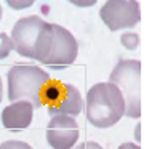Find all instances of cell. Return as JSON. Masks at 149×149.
<instances>
[{
	"label": "cell",
	"instance_id": "1",
	"mask_svg": "<svg viewBox=\"0 0 149 149\" xmlns=\"http://www.w3.org/2000/svg\"><path fill=\"white\" fill-rule=\"evenodd\" d=\"M10 37L13 50L18 55L42 63L48 55L53 42L52 23L37 15L19 18L15 23Z\"/></svg>",
	"mask_w": 149,
	"mask_h": 149
},
{
	"label": "cell",
	"instance_id": "2",
	"mask_svg": "<svg viewBox=\"0 0 149 149\" xmlns=\"http://www.w3.org/2000/svg\"><path fill=\"white\" fill-rule=\"evenodd\" d=\"M84 109L88 123L96 128H109L123 117L125 101L116 85L100 82L87 91Z\"/></svg>",
	"mask_w": 149,
	"mask_h": 149
},
{
	"label": "cell",
	"instance_id": "3",
	"mask_svg": "<svg viewBox=\"0 0 149 149\" xmlns=\"http://www.w3.org/2000/svg\"><path fill=\"white\" fill-rule=\"evenodd\" d=\"M50 82V74L42 68L34 64H15L7 74L8 84V100L27 101L34 109L42 106L40 95L45 85Z\"/></svg>",
	"mask_w": 149,
	"mask_h": 149
},
{
	"label": "cell",
	"instance_id": "4",
	"mask_svg": "<svg viewBox=\"0 0 149 149\" xmlns=\"http://www.w3.org/2000/svg\"><path fill=\"white\" fill-rule=\"evenodd\" d=\"M125 101V114L130 119L141 117V63L138 59H120L109 75Z\"/></svg>",
	"mask_w": 149,
	"mask_h": 149
},
{
	"label": "cell",
	"instance_id": "5",
	"mask_svg": "<svg viewBox=\"0 0 149 149\" xmlns=\"http://www.w3.org/2000/svg\"><path fill=\"white\" fill-rule=\"evenodd\" d=\"M42 106H48V116H69L77 117L84 111V100L77 87L72 84L48 82L40 95Z\"/></svg>",
	"mask_w": 149,
	"mask_h": 149
},
{
	"label": "cell",
	"instance_id": "6",
	"mask_svg": "<svg viewBox=\"0 0 149 149\" xmlns=\"http://www.w3.org/2000/svg\"><path fill=\"white\" fill-rule=\"evenodd\" d=\"M53 29V42L50 52L42 64L48 66L53 71H63L74 64L79 56V43L72 32L59 24H52Z\"/></svg>",
	"mask_w": 149,
	"mask_h": 149
},
{
	"label": "cell",
	"instance_id": "7",
	"mask_svg": "<svg viewBox=\"0 0 149 149\" xmlns=\"http://www.w3.org/2000/svg\"><path fill=\"white\" fill-rule=\"evenodd\" d=\"M100 18L107 29L117 32L135 27L141 19V10L135 0H107L100 8Z\"/></svg>",
	"mask_w": 149,
	"mask_h": 149
},
{
	"label": "cell",
	"instance_id": "8",
	"mask_svg": "<svg viewBox=\"0 0 149 149\" xmlns=\"http://www.w3.org/2000/svg\"><path fill=\"white\" fill-rule=\"evenodd\" d=\"M80 128L74 117L53 116L47 125V143L53 149H72L79 141Z\"/></svg>",
	"mask_w": 149,
	"mask_h": 149
},
{
	"label": "cell",
	"instance_id": "9",
	"mask_svg": "<svg viewBox=\"0 0 149 149\" xmlns=\"http://www.w3.org/2000/svg\"><path fill=\"white\" fill-rule=\"evenodd\" d=\"M34 119V107L27 101H15L10 103L2 111V125L11 132H21L31 127Z\"/></svg>",
	"mask_w": 149,
	"mask_h": 149
},
{
	"label": "cell",
	"instance_id": "10",
	"mask_svg": "<svg viewBox=\"0 0 149 149\" xmlns=\"http://www.w3.org/2000/svg\"><path fill=\"white\" fill-rule=\"evenodd\" d=\"M120 43L123 45V48L133 52L139 47V36L136 32H123L120 36Z\"/></svg>",
	"mask_w": 149,
	"mask_h": 149
},
{
	"label": "cell",
	"instance_id": "11",
	"mask_svg": "<svg viewBox=\"0 0 149 149\" xmlns=\"http://www.w3.org/2000/svg\"><path fill=\"white\" fill-rule=\"evenodd\" d=\"M13 52V42L11 37L5 32H0V59L8 58V55Z\"/></svg>",
	"mask_w": 149,
	"mask_h": 149
},
{
	"label": "cell",
	"instance_id": "12",
	"mask_svg": "<svg viewBox=\"0 0 149 149\" xmlns=\"http://www.w3.org/2000/svg\"><path fill=\"white\" fill-rule=\"evenodd\" d=\"M0 149H34L29 143L19 141V139H8L0 144Z\"/></svg>",
	"mask_w": 149,
	"mask_h": 149
},
{
	"label": "cell",
	"instance_id": "13",
	"mask_svg": "<svg viewBox=\"0 0 149 149\" xmlns=\"http://www.w3.org/2000/svg\"><path fill=\"white\" fill-rule=\"evenodd\" d=\"M7 5H10L13 10H24L34 5V0H24V2H18V0H8Z\"/></svg>",
	"mask_w": 149,
	"mask_h": 149
},
{
	"label": "cell",
	"instance_id": "14",
	"mask_svg": "<svg viewBox=\"0 0 149 149\" xmlns=\"http://www.w3.org/2000/svg\"><path fill=\"white\" fill-rule=\"evenodd\" d=\"M75 149H104V148L96 141H84V143H80Z\"/></svg>",
	"mask_w": 149,
	"mask_h": 149
},
{
	"label": "cell",
	"instance_id": "15",
	"mask_svg": "<svg viewBox=\"0 0 149 149\" xmlns=\"http://www.w3.org/2000/svg\"><path fill=\"white\" fill-rule=\"evenodd\" d=\"M117 149H141L139 144H135V143H122Z\"/></svg>",
	"mask_w": 149,
	"mask_h": 149
},
{
	"label": "cell",
	"instance_id": "16",
	"mask_svg": "<svg viewBox=\"0 0 149 149\" xmlns=\"http://www.w3.org/2000/svg\"><path fill=\"white\" fill-rule=\"evenodd\" d=\"M72 3L77 5V7H91V5H95L96 2H95V0H90V2H77V0H74Z\"/></svg>",
	"mask_w": 149,
	"mask_h": 149
},
{
	"label": "cell",
	"instance_id": "17",
	"mask_svg": "<svg viewBox=\"0 0 149 149\" xmlns=\"http://www.w3.org/2000/svg\"><path fill=\"white\" fill-rule=\"evenodd\" d=\"M2 100H3V84H2V77H0V104H2Z\"/></svg>",
	"mask_w": 149,
	"mask_h": 149
},
{
	"label": "cell",
	"instance_id": "18",
	"mask_svg": "<svg viewBox=\"0 0 149 149\" xmlns=\"http://www.w3.org/2000/svg\"><path fill=\"white\" fill-rule=\"evenodd\" d=\"M135 138H136V141H139V138H141V136H139V125L136 127V132H135Z\"/></svg>",
	"mask_w": 149,
	"mask_h": 149
},
{
	"label": "cell",
	"instance_id": "19",
	"mask_svg": "<svg viewBox=\"0 0 149 149\" xmlns=\"http://www.w3.org/2000/svg\"><path fill=\"white\" fill-rule=\"evenodd\" d=\"M2 16H3V10H2V3H0V19H2Z\"/></svg>",
	"mask_w": 149,
	"mask_h": 149
}]
</instances>
